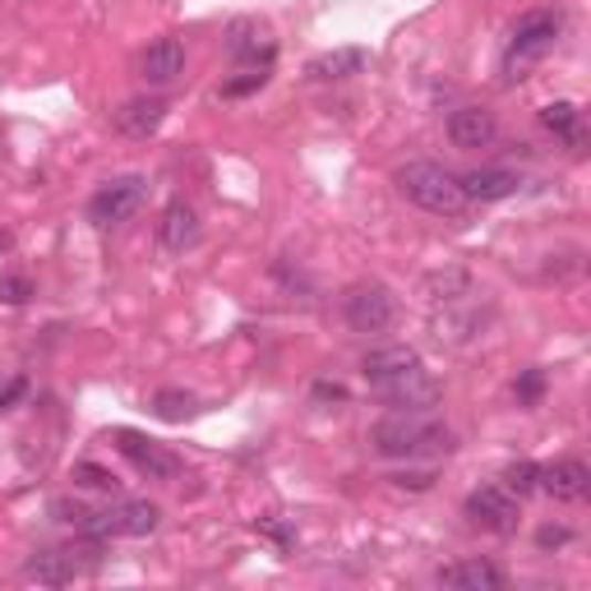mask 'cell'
<instances>
[{
	"label": "cell",
	"instance_id": "6da1fadb",
	"mask_svg": "<svg viewBox=\"0 0 591 591\" xmlns=\"http://www.w3.org/2000/svg\"><path fill=\"white\" fill-rule=\"evenodd\" d=\"M361 374L374 393L393 398L398 407H416V402H430L434 398V383L425 379L421 370V356L411 347H379L361 361Z\"/></svg>",
	"mask_w": 591,
	"mask_h": 591
},
{
	"label": "cell",
	"instance_id": "7a4b0ae2",
	"mask_svg": "<svg viewBox=\"0 0 591 591\" xmlns=\"http://www.w3.org/2000/svg\"><path fill=\"white\" fill-rule=\"evenodd\" d=\"M370 444L379 457H425V453H448L453 434L444 421L421 416V411H393L370 430Z\"/></svg>",
	"mask_w": 591,
	"mask_h": 591
},
{
	"label": "cell",
	"instance_id": "3957f363",
	"mask_svg": "<svg viewBox=\"0 0 591 591\" xmlns=\"http://www.w3.org/2000/svg\"><path fill=\"white\" fill-rule=\"evenodd\" d=\"M393 181H398L402 199H411L416 209H425L434 218H457L467 209V194H462L457 176L444 171L440 162H407V167H398Z\"/></svg>",
	"mask_w": 591,
	"mask_h": 591
},
{
	"label": "cell",
	"instance_id": "277c9868",
	"mask_svg": "<svg viewBox=\"0 0 591 591\" xmlns=\"http://www.w3.org/2000/svg\"><path fill=\"white\" fill-rule=\"evenodd\" d=\"M398 315V300L383 282H356L342 296V319L351 333H383Z\"/></svg>",
	"mask_w": 591,
	"mask_h": 591
},
{
	"label": "cell",
	"instance_id": "5b68a950",
	"mask_svg": "<svg viewBox=\"0 0 591 591\" xmlns=\"http://www.w3.org/2000/svg\"><path fill=\"white\" fill-rule=\"evenodd\" d=\"M144 190H148L144 176H116V181L97 186V194L88 199V222L93 226H120V222H130L139 213V203H144Z\"/></svg>",
	"mask_w": 591,
	"mask_h": 591
},
{
	"label": "cell",
	"instance_id": "8992f818",
	"mask_svg": "<svg viewBox=\"0 0 591 591\" xmlns=\"http://www.w3.org/2000/svg\"><path fill=\"white\" fill-rule=\"evenodd\" d=\"M563 33V14L559 10H527L513 23V42H508V61H541L546 51H555Z\"/></svg>",
	"mask_w": 591,
	"mask_h": 591
},
{
	"label": "cell",
	"instance_id": "52a82bcc",
	"mask_svg": "<svg viewBox=\"0 0 591 591\" xmlns=\"http://www.w3.org/2000/svg\"><path fill=\"white\" fill-rule=\"evenodd\" d=\"M112 440H116V448H120L125 462H135L139 476H148V481H176V476H181V457L167 453L158 440H148V434H139V430H116Z\"/></svg>",
	"mask_w": 591,
	"mask_h": 591
},
{
	"label": "cell",
	"instance_id": "ba28073f",
	"mask_svg": "<svg viewBox=\"0 0 591 591\" xmlns=\"http://www.w3.org/2000/svg\"><path fill=\"white\" fill-rule=\"evenodd\" d=\"M467 518L485 531H518V499H513L504 485H481V490L467 495Z\"/></svg>",
	"mask_w": 591,
	"mask_h": 591
},
{
	"label": "cell",
	"instance_id": "9c48e42d",
	"mask_svg": "<svg viewBox=\"0 0 591 591\" xmlns=\"http://www.w3.org/2000/svg\"><path fill=\"white\" fill-rule=\"evenodd\" d=\"M536 490H546V495L559 499V504H578V499H587V490H591L587 462H578V457H559V462H550V467H541V476H536Z\"/></svg>",
	"mask_w": 591,
	"mask_h": 591
},
{
	"label": "cell",
	"instance_id": "30bf717a",
	"mask_svg": "<svg viewBox=\"0 0 591 591\" xmlns=\"http://www.w3.org/2000/svg\"><path fill=\"white\" fill-rule=\"evenodd\" d=\"M139 74L152 84V88H167L176 84L186 74V42H176V38H162V42H152L144 56H139Z\"/></svg>",
	"mask_w": 591,
	"mask_h": 591
},
{
	"label": "cell",
	"instance_id": "8fae6325",
	"mask_svg": "<svg viewBox=\"0 0 591 591\" xmlns=\"http://www.w3.org/2000/svg\"><path fill=\"white\" fill-rule=\"evenodd\" d=\"M158 241L167 254H186L194 241H199V213H194V203L186 199H171L162 218H158Z\"/></svg>",
	"mask_w": 591,
	"mask_h": 591
},
{
	"label": "cell",
	"instance_id": "7c38bea8",
	"mask_svg": "<svg viewBox=\"0 0 591 591\" xmlns=\"http://www.w3.org/2000/svg\"><path fill=\"white\" fill-rule=\"evenodd\" d=\"M495 135H499V125H495V116L485 112V107H457V112L448 116V139H453V148H462V152L490 148Z\"/></svg>",
	"mask_w": 591,
	"mask_h": 591
},
{
	"label": "cell",
	"instance_id": "4fadbf2b",
	"mask_svg": "<svg viewBox=\"0 0 591 591\" xmlns=\"http://www.w3.org/2000/svg\"><path fill=\"white\" fill-rule=\"evenodd\" d=\"M366 65H370V51L338 46V51H324V56H315L310 65H305V80H315V84H342V80H351V74H366Z\"/></svg>",
	"mask_w": 591,
	"mask_h": 591
},
{
	"label": "cell",
	"instance_id": "5bb4252c",
	"mask_svg": "<svg viewBox=\"0 0 591 591\" xmlns=\"http://www.w3.org/2000/svg\"><path fill=\"white\" fill-rule=\"evenodd\" d=\"M440 582L453 587V591H499L504 569L490 559H462V563H448V569L440 573Z\"/></svg>",
	"mask_w": 591,
	"mask_h": 591
},
{
	"label": "cell",
	"instance_id": "9a60e30c",
	"mask_svg": "<svg viewBox=\"0 0 591 591\" xmlns=\"http://www.w3.org/2000/svg\"><path fill=\"white\" fill-rule=\"evenodd\" d=\"M462 194H467V203H495V199H508L513 190H518V176L504 171V167H485V171H467L457 176Z\"/></svg>",
	"mask_w": 591,
	"mask_h": 591
},
{
	"label": "cell",
	"instance_id": "2e32d148",
	"mask_svg": "<svg viewBox=\"0 0 591 591\" xmlns=\"http://www.w3.org/2000/svg\"><path fill=\"white\" fill-rule=\"evenodd\" d=\"M226 51L236 61H250V65H260V61L268 65L273 61V42H268V33L254 19H236V23H231V29H226Z\"/></svg>",
	"mask_w": 591,
	"mask_h": 591
},
{
	"label": "cell",
	"instance_id": "e0dca14e",
	"mask_svg": "<svg viewBox=\"0 0 591 591\" xmlns=\"http://www.w3.org/2000/svg\"><path fill=\"white\" fill-rule=\"evenodd\" d=\"M162 120H167V107H162V102L139 97V102H125V107L116 112V130L130 135V139H148V135H158Z\"/></svg>",
	"mask_w": 591,
	"mask_h": 591
},
{
	"label": "cell",
	"instance_id": "ac0fdd59",
	"mask_svg": "<svg viewBox=\"0 0 591 591\" xmlns=\"http://www.w3.org/2000/svg\"><path fill=\"white\" fill-rule=\"evenodd\" d=\"M74 573H80V563H74V555H65V550H42V555H33L29 563H23V578H33L42 587H65V582H74Z\"/></svg>",
	"mask_w": 591,
	"mask_h": 591
},
{
	"label": "cell",
	"instance_id": "d6986e66",
	"mask_svg": "<svg viewBox=\"0 0 591 591\" xmlns=\"http://www.w3.org/2000/svg\"><path fill=\"white\" fill-rule=\"evenodd\" d=\"M541 125H546L550 135L569 139V144L582 139V112L573 107V102H550V107H541Z\"/></svg>",
	"mask_w": 591,
	"mask_h": 591
},
{
	"label": "cell",
	"instance_id": "ffe728a7",
	"mask_svg": "<svg viewBox=\"0 0 591 591\" xmlns=\"http://www.w3.org/2000/svg\"><path fill=\"white\" fill-rule=\"evenodd\" d=\"M536 476H541L536 462H513V467L504 472V490L508 495H531L536 490Z\"/></svg>",
	"mask_w": 591,
	"mask_h": 591
},
{
	"label": "cell",
	"instance_id": "44dd1931",
	"mask_svg": "<svg viewBox=\"0 0 591 591\" xmlns=\"http://www.w3.org/2000/svg\"><path fill=\"white\" fill-rule=\"evenodd\" d=\"M152 407H158V416L162 421H181V416H190V411H194V398L190 393H158V398H152Z\"/></svg>",
	"mask_w": 591,
	"mask_h": 591
},
{
	"label": "cell",
	"instance_id": "7402d4cb",
	"mask_svg": "<svg viewBox=\"0 0 591 591\" xmlns=\"http://www.w3.org/2000/svg\"><path fill=\"white\" fill-rule=\"evenodd\" d=\"M74 481L88 485V490H116V476L107 467H97V462H80V467H74Z\"/></svg>",
	"mask_w": 591,
	"mask_h": 591
},
{
	"label": "cell",
	"instance_id": "603a6c76",
	"mask_svg": "<svg viewBox=\"0 0 591 591\" xmlns=\"http://www.w3.org/2000/svg\"><path fill=\"white\" fill-rule=\"evenodd\" d=\"M33 296V282L29 277H0V300H6V305H23V300H29Z\"/></svg>",
	"mask_w": 591,
	"mask_h": 591
},
{
	"label": "cell",
	"instance_id": "cb8c5ba5",
	"mask_svg": "<svg viewBox=\"0 0 591 591\" xmlns=\"http://www.w3.org/2000/svg\"><path fill=\"white\" fill-rule=\"evenodd\" d=\"M541 393H546V374L541 370H527L523 379H518V402H541Z\"/></svg>",
	"mask_w": 591,
	"mask_h": 591
},
{
	"label": "cell",
	"instance_id": "d4e9b609",
	"mask_svg": "<svg viewBox=\"0 0 591 591\" xmlns=\"http://www.w3.org/2000/svg\"><path fill=\"white\" fill-rule=\"evenodd\" d=\"M264 84H268V74L260 70V74H245V80H231L222 93H226V97H245V93H260Z\"/></svg>",
	"mask_w": 591,
	"mask_h": 591
},
{
	"label": "cell",
	"instance_id": "484cf974",
	"mask_svg": "<svg viewBox=\"0 0 591 591\" xmlns=\"http://www.w3.org/2000/svg\"><path fill=\"white\" fill-rule=\"evenodd\" d=\"M569 541H573L569 527H541V531H536V546H541V550H559V546H569Z\"/></svg>",
	"mask_w": 591,
	"mask_h": 591
},
{
	"label": "cell",
	"instance_id": "4316f807",
	"mask_svg": "<svg viewBox=\"0 0 591 591\" xmlns=\"http://www.w3.org/2000/svg\"><path fill=\"white\" fill-rule=\"evenodd\" d=\"M23 393H29V379H14V383H6V389H0V411H10Z\"/></svg>",
	"mask_w": 591,
	"mask_h": 591
},
{
	"label": "cell",
	"instance_id": "83f0119b",
	"mask_svg": "<svg viewBox=\"0 0 591 591\" xmlns=\"http://www.w3.org/2000/svg\"><path fill=\"white\" fill-rule=\"evenodd\" d=\"M260 531H268L277 546H292L296 536H292V527H282V523H273V518H260Z\"/></svg>",
	"mask_w": 591,
	"mask_h": 591
},
{
	"label": "cell",
	"instance_id": "f1b7e54d",
	"mask_svg": "<svg viewBox=\"0 0 591 591\" xmlns=\"http://www.w3.org/2000/svg\"><path fill=\"white\" fill-rule=\"evenodd\" d=\"M315 402H347L342 383H315Z\"/></svg>",
	"mask_w": 591,
	"mask_h": 591
},
{
	"label": "cell",
	"instance_id": "f546056e",
	"mask_svg": "<svg viewBox=\"0 0 591 591\" xmlns=\"http://www.w3.org/2000/svg\"><path fill=\"white\" fill-rule=\"evenodd\" d=\"M393 481L402 485V490H407V485H411V490H430V481H434V476H430V472H416V476H393Z\"/></svg>",
	"mask_w": 591,
	"mask_h": 591
},
{
	"label": "cell",
	"instance_id": "4dcf8cb0",
	"mask_svg": "<svg viewBox=\"0 0 591 591\" xmlns=\"http://www.w3.org/2000/svg\"><path fill=\"white\" fill-rule=\"evenodd\" d=\"M10 250V236H6V231H0V254H6Z\"/></svg>",
	"mask_w": 591,
	"mask_h": 591
}]
</instances>
